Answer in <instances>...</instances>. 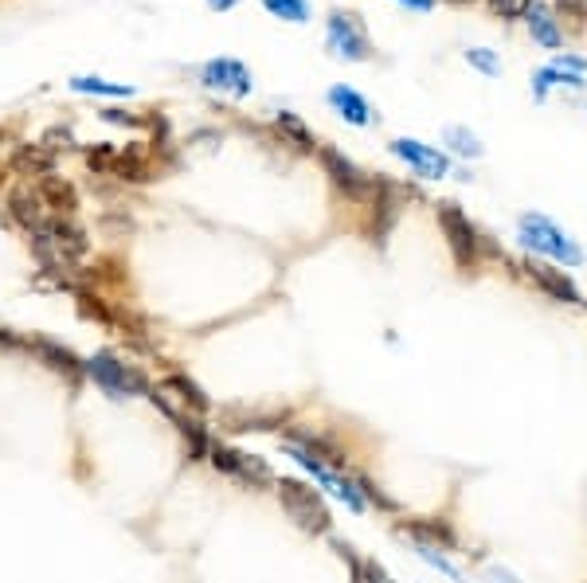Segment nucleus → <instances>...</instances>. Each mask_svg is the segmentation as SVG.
Returning <instances> with one entry per match:
<instances>
[{"instance_id":"1","label":"nucleus","mask_w":587,"mask_h":583,"mask_svg":"<svg viewBox=\"0 0 587 583\" xmlns=\"http://www.w3.org/2000/svg\"><path fill=\"white\" fill-rule=\"evenodd\" d=\"M274 494H278V501H282L286 517H290L302 533L325 537V533L333 529L329 505H325V497L317 494L314 486H306V482H298V478H274Z\"/></svg>"},{"instance_id":"2","label":"nucleus","mask_w":587,"mask_h":583,"mask_svg":"<svg viewBox=\"0 0 587 583\" xmlns=\"http://www.w3.org/2000/svg\"><path fill=\"white\" fill-rule=\"evenodd\" d=\"M517 235H521V243L533 255H548V259H556L564 267H580L584 263V247L564 227H556L548 216H541V212H525L517 220Z\"/></svg>"},{"instance_id":"3","label":"nucleus","mask_w":587,"mask_h":583,"mask_svg":"<svg viewBox=\"0 0 587 583\" xmlns=\"http://www.w3.org/2000/svg\"><path fill=\"white\" fill-rule=\"evenodd\" d=\"M87 380H94V388L106 392L110 400H137V396H149L153 388L137 364H126L114 353H94L87 360Z\"/></svg>"},{"instance_id":"4","label":"nucleus","mask_w":587,"mask_h":583,"mask_svg":"<svg viewBox=\"0 0 587 583\" xmlns=\"http://www.w3.org/2000/svg\"><path fill=\"white\" fill-rule=\"evenodd\" d=\"M435 216H439V227H443V235H447V247H451L458 270H478L486 239L478 235V227L470 224V216H466L454 200H443V204L435 208Z\"/></svg>"},{"instance_id":"5","label":"nucleus","mask_w":587,"mask_h":583,"mask_svg":"<svg viewBox=\"0 0 587 583\" xmlns=\"http://www.w3.org/2000/svg\"><path fill=\"white\" fill-rule=\"evenodd\" d=\"M208 462L216 474H224L231 482L247 486V490H263V486H274L271 466L259 458V454H243V450L227 447V443H212L208 447Z\"/></svg>"},{"instance_id":"6","label":"nucleus","mask_w":587,"mask_h":583,"mask_svg":"<svg viewBox=\"0 0 587 583\" xmlns=\"http://www.w3.org/2000/svg\"><path fill=\"white\" fill-rule=\"evenodd\" d=\"M325 44L337 59H349V63H364L372 59V40L364 32L361 16L357 12H329V32H325Z\"/></svg>"},{"instance_id":"7","label":"nucleus","mask_w":587,"mask_h":583,"mask_svg":"<svg viewBox=\"0 0 587 583\" xmlns=\"http://www.w3.org/2000/svg\"><path fill=\"white\" fill-rule=\"evenodd\" d=\"M317 157H321V169H325V177L333 180L349 200H357V204H364L368 200V192H372V180L368 177L361 165H353L341 149H333V145H317Z\"/></svg>"},{"instance_id":"8","label":"nucleus","mask_w":587,"mask_h":583,"mask_svg":"<svg viewBox=\"0 0 587 583\" xmlns=\"http://www.w3.org/2000/svg\"><path fill=\"white\" fill-rule=\"evenodd\" d=\"M392 153L404 161L407 169H415V177H423V180H443L451 173L447 153L435 149V145H423V141H415V137H396V141H392Z\"/></svg>"},{"instance_id":"9","label":"nucleus","mask_w":587,"mask_h":583,"mask_svg":"<svg viewBox=\"0 0 587 583\" xmlns=\"http://www.w3.org/2000/svg\"><path fill=\"white\" fill-rule=\"evenodd\" d=\"M28 357H36L47 372L63 376L67 384H79L87 376V360H79L67 345H59L51 337H28Z\"/></svg>"},{"instance_id":"10","label":"nucleus","mask_w":587,"mask_h":583,"mask_svg":"<svg viewBox=\"0 0 587 583\" xmlns=\"http://www.w3.org/2000/svg\"><path fill=\"white\" fill-rule=\"evenodd\" d=\"M4 212H8V220H12V224L20 227V231H28V235L44 231L47 220H51V212L44 208V200H40V192H36L32 184L12 188V192H8V200H4Z\"/></svg>"},{"instance_id":"11","label":"nucleus","mask_w":587,"mask_h":583,"mask_svg":"<svg viewBox=\"0 0 587 583\" xmlns=\"http://www.w3.org/2000/svg\"><path fill=\"white\" fill-rule=\"evenodd\" d=\"M200 83L208 90H224V94H235V98H247L255 90V79L251 71L239 63V59H212L200 67Z\"/></svg>"},{"instance_id":"12","label":"nucleus","mask_w":587,"mask_h":583,"mask_svg":"<svg viewBox=\"0 0 587 583\" xmlns=\"http://www.w3.org/2000/svg\"><path fill=\"white\" fill-rule=\"evenodd\" d=\"M36 192H40V200H44V208L51 216H75V212H79V192H75V184L67 177H59L55 169L36 180Z\"/></svg>"},{"instance_id":"13","label":"nucleus","mask_w":587,"mask_h":583,"mask_svg":"<svg viewBox=\"0 0 587 583\" xmlns=\"http://www.w3.org/2000/svg\"><path fill=\"white\" fill-rule=\"evenodd\" d=\"M529 278L541 286L548 298H556V302H568V306H580L584 302L580 290H576V282L564 270L548 267V263H529Z\"/></svg>"},{"instance_id":"14","label":"nucleus","mask_w":587,"mask_h":583,"mask_svg":"<svg viewBox=\"0 0 587 583\" xmlns=\"http://www.w3.org/2000/svg\"><path fill=\"white\" fill-rule=\"evenodd\" d=\"M110 177L130 180V184H145V180H153V177H157V169H153V157H149V149H145V145H126V149H118Z\"/></svg>"},{"instance_id":"15","label":"nucleus","mask_w":587,"mask_h":583,"mask_svg":"<svg viewBox=\"0 0 587 583\" xmlns=\"http://www.w3.org/2000/svg\"><path fill=\"white\" fill-rule=\"evenodd\" d=\"M224 423L231 431H274L286 423V407L278 411H251V407H227L224 411Z\"/></svg>"},{"instance_id":"16","label":"nucleus","mask_w":587,"mask_h":583,"mask_svg":"<svg viewBox=\"0 0 587 583\" xmlns=\"http://www.w3.org/2000/svg\"><path fill=\"white\" fill-rule=\"evenodd\" d=\"M325 98H329V106H333L349 126H372V106H368V98L357 94L353 87H333Z\"/></svg>"},{"instance_id":"17","label":"nucleus","mask_w":587,"mask_h":583,"mask_svg":"<svg viewBox=\"0 0 587 583\" xmlns=\"http://www.w3.org/2000/svg\"><path fill=\"white\" fill-rule=\"evenodd\" d=\"M8 169H12V173H20V177H36V180H40L44 173H51V153H47L40 141H36V145L20 141V145H12Z\"/></svg>"},{"instance_id":"18","label":"nucleus","mask_w":587,"mask_h":583,"mask_svg":"<svg viewBox=\"0 0 587 583\" xmlns=\"http://www.w3.org/2000/svg\"><path fill=\"white\" fill-rule=\"evenodd\" d=\"M525 24H529V32H533V40L548 51H556V47L564 44V36H560V24H556V16H552V8L548 4H533L529 12H525Z\"/></svg>"},{"instance_id":"19","label":"nucleus","mask_w":587,"mask_h":583,"mask_svg":"<svg viewBox=\"0 0 587 583\" xmlns=\"http://www.w3.org/2000/svg\"><path fill=\"white\" fill-rule=\"evenodd\" d=\"M161 384H165V388H169V392H173V396H177V400H181V404L188 407L192 415H208V411H212V400L204 396V388H200L196 380H188L184 372H173V376H165Z\"/></svg>"},{"instance_id":"20","label":"nucleus","mask_w":587,"mask_h":583,"mask_svg":"<svg viewBox=\"0 0 587 583\" xmlns=\"http://www.w3.org/2000/svg\"><path fill=\"white\" fill-rule=\"evenodd\" d=\"M400 533L411 537L415 544H427V548H454V533L447 521H411Z\"/></svg>"},{"instance_id":"21","label":"nucleus","mask_w":587,"mask_h":583,"mask_svg":"<svg viewBox=\"0 0 587 583\" xmlns=\"http://www.w3.org/2000/svg\"><path fill=\"white\" fill-rule=\"evenodd\" d=\"M274 130L282 134V145H294L298 153H314L317 149L314 134L306 130V122H302L298 114H278V118H274Z\"/></svg>"},{"instance_id":"22","label":"nucleus","mask_w":587,"mask_h":583,"mask_svg":"<svg viewBox=\"0 0 587 583\" xmlns=\"http://www.w3.org/2000/svg\"><path fill=\"white\" fill-rule=\"evenodd\" d=\"M184 439V458L188 462H200V458H208V447H212V439H208V427L200 423V419H188L177 427Z\"/></svg>"},{"instance_id":"23","label":"nucleus","mask_w":587,"mask_h":583,"mask_svg":"<svg viewBox=\"0 0 587 583\" xmlns=\"http://www.w3.org/2000/svg\"><path fill=\"white\" fill-rule=\"evenodd\" d=\"M71 87L79 94H106V98H130L134 94L130 83H106V79H91V75H75Z\"/></svg>"},{"instance_id":"24","label":"nucleus","mask_w":587,"mask_h":583,"mask_svg":"<svg viewBox=\"0 0 587 583\" xmlns=\"http://www.w3.org/2000/svg\"><path fill=\"white\" fill-rule=\"evenodd\" d=\"M443 141L451 145L458 157H482V153H486L478 134H470L466 126H447V130H443Z\"/></svg>"},{"instance_id":"25","label":"nucleus","mask_w":587,"mask_h":583,"mask_svg":"<svg viewBox=\"0 0 587 583\" xmlns=\"http://www.w3.org/2000/svg\"><path fill=\"white\" fill-rule=\"evenodd\" d=\"M263 8L274 12V16H282V20H290V24H306L310 20V4L306 0H263Z\"/></svg>"},{"instance_id":"26","label":"nucleus","mask_w":587,"mask_h":583,"mask_svg":"<svg viewBox=\"0 0 587 583\" xmlns=\"http://www.w3.org/2000/svg\"><path fill=\"white\" fill-rule=\"evenodd\" d=\"M114 157H118L114 145H91V149H87V169H91L94 177H110Z\"/></svg>"},{"instance_id":"27","label":"nucleus","mask_w":587,"mask_h":583,"mask_svg":"<svg viewBox=\"0 0 587 583\" xmlns=\"http://www.w3.org/2000/svg\"><path fill=\"white\" fill-rule=\"evenodd\" d=\"M415 552H419V560H427V564H431V568H439L443 576H451V580H462V572L454 568V564H451V560H447V556H443V552H439V548H427V544H415Z\"/></svg>"},{"instance_id":"28","label":"nucleus","mask_w":587,"mask_h":583,"mask_svg":"<svg viewBox=\"0 0 587 583\" xmlns=\"http://www.w3.org/2000/svg\"><path fill=\"white\" fill-rule=\"evenodd\" d=\"M466 63L478 67L482 75H501V63H497V55L490 47H470V51H466Z\"/></svg>"},{"instance_id":"29","label":"nucleus","mask_w":587,"mask_h":583,"mask_svg":"<svg viewBox=\"0 0 587 583\" xmlns=\"http://www.w3.org/2000/svg\"><path fill=\"white\" fill-rule=\"evenodd\" d=\"M537 0H490V12L501 16V20H521Z\"/></svg>"},{"instance_id":"30","label":"nucleus","mask_w":587,"mask_h":583,"mask_svg":"<svg viewBox=\"0 0 587 583\" xmlns=\"http://www.w3.org/2000/svg\"><path fill=\"white\" fill-rule=\"evenodd\" d=\"M40 145H44L47 153H59V149H71V130H59V126H55V130H47L44 141H40Z\"/></svg>"},{"instance_id":"31","label":"nucleus","mask_w":587,"mask_h":583,"mask_svg":"<svg viewBox=\"0 0 587 583\" xmlns=\"http://www.w3.org/2000/svg\"><path fill=\"white\" fill-rule=\"evenodd\" d=\"M361 583H396V580H392V576L384 572V564H376V560H364Z\"/></svg>"},{"instance_id":"32","label":"nucleus","mask_w":587,"mask_h":583,"mask_svg":"<svg viewBox=\"0 0 587 583\" xmlns=\"http://www.w3.org/2000/svg\"><path fill=\"white\" fill-rule=\"evenodd\" d=\"M102 118L114 122V126H141V122H145V118H137V114H130V110H114V106L102 110Z\"/></svg>"},{"instance_id":"33","label":"nucleus","mask_w":587,"mask_h":583,"mask_svg":"<svg viewBox=\"0 0 587 583\" xmlns=\"http://www.w3.org/2000/svg\"><path fill=\"white\" fill-rule=\"evenodd\" d=\"M556 8H560L568 20H584L587 16V0H556Z\"/></svg>"},{"instance_id":"34","label":"nucleus","mask_w":587,"mask_h":583,"mask_svg":"<svg viewBox=\"0 0 587 583\" xmlns=\"http://www.w3.org/2000/svg\"><path fill=\"white\" fill-rule=\"evenodd\" d=\"M552 67H564V71H576V75H584L587 71V63L584 59H576V55H556Z\"/></svg>"},{"instance_id":"35","label":"nucleus","mask_w":587,"mask_h":583,"mask_svg":"<svg viewBox=\"0 0 587 583\" xmlns=\"http://www.w3.org/2000/svg\"><path fill=\"white\" fill-rule=\"evenodd\" d=\"M482 583H521L513 572H505V568H486L482 572Z\"/></svg>"},{"instance_id":"36","label":"nucleus","mask_w":587,"mask_h":583,"mask_svg":"<svg viewBox=\"0 0 587 583\" xmlns=\"http://www.w3.org/2000/svg\"><path fill=\"white\" fill-rule=\"evenodd\" d=\"M400 4L415 8V12H431V4H435V0H400Z\"/></svg>"},{"instance_id":"37","label":"nucleus","mask_w":587,"mask_h":583,"mask_svg":"<svg viewBox=\"0 0 587 583\" xmlns=\"http://www.w3.org/2000/svg\"><path fill=\"white\" fill-rule=\"evenodd\" d=\"M208 4H212V8H220V12H227V8H235L239 0H208Z\"/></svg>"},{"instance_id":"38","label":"nucleus","mask_w":587,"mask_h":583,"mask_svg":"<svg viewBox=\"0 0 587 583\" xmlns=\"http://www.w3.org/2000/svg\"><path fill=\"white\" fill-rule=\"evenodd\" d=\"M4 173H8V165H4V161H0V184H4V180H8V177H4Z\"/></svg>"},{"instance_id":"39","label":"nucleus","mask_w":587,"mask_h":583,"mask_svg":"<svg viewBox=\"0 0 587 583\" xmlns=\"http://www.w3.org/2000/svg\"><path fill=\"white\" fill-rule=\"evenodd\" d=\"M454 4H470V0H454Z\"/></svg>"},{"instance_id":"40","label":"nucleus","mask_w":587,"mask_h":583,"mask_svg":"<svg viewBox=\"0 0 587 583\" xmlns=\"http://www.w3.org/2000/svg\"><path fill=\"white\" fill-rule=\"evenodd\" d=\"M584 20H587V16H584Z\"/></svg>"},{"instance_id":"41","label":"nucleus","mask_w":587,"mask_h":583,"mask_svg":"<svg viewBox=\"0 0 587 583\" xmlns=\"http://www.w3.org/2000/svg\"><path fill=\"white\" fill-rule=\"evenodd\" d=\"M584 306H587V302H584Z\"/></svg>"}]
</instances>
